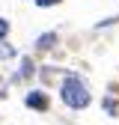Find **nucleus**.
Masks as SVG:
<instances>
[{
  "label": "nucleus",
  "instance_id": "2",
  "mask_svg": "<svg viewBox=\"0 0 119 125\" xmlns=\"http://www.w3.org/2000/svg\"><path fill=\"white\" fill-rule=\"evenodd\" d=\"M24 104L30 107V110H36V113H45L51 107V98H48V92H42V89H30L24 95Z\"/></svg>",
  "mask_w": 119,
  "mask_h": 125
},
{
  "label": "nucleus",
  "instance_id": "8",
  "mask_svg": "<svg viewBox=\"0 0 119 125\" xmlns=\"http://www.w3.org/2000/svg\"><path fill=\"white\" fill-rule=\"evenodd\" d=\"M110 24H119V15H110V18L98 21V24H95V30H101V27H110Z\"/></svg>",
  "mask_w": 119,
  "mask_h": 125
},
{
  "label": "nucleus",
  "instance_id": "4",
  "mask_svg": "<svg viewBox=\"0 0 119 125\" xmlns=\"http://www.w3.org/2000/svg\"><path fill=\"white\" fill-rule=\"evenodd\" d=\"M33 74H36V62L30 57H21V72L15 74V81H30Z\"/></svg>",
  "mask_w": 119,
  "mask_h": 125
},
{
  "label": "nucleus",
  "instance_id": "7",
  "mask_svg": "<svg viewBox=\"0 0 119 125\" xmlns=\"http://www.w3.org/2000/svg\"><path fill=\"white\" fill-rule=\"evenodd\" d=\"M9 30H12V24H9L6 18H0V42H6V36H9Z\"/></svg>",
  "mask_w": 119,
  "mask_h": 125
},
{
  "label": "nucleus",
  "instance_id": "6",
  "mask_svg": "<svg viewBox=\"0 0 119 125\" xmlns=\"http://www.w3.org/2000/svg\"><path fill=\"white\" fill-rule=\"evenodd\" d=\"M15 54H18V51H15V48H12V45H6V42H3V45H0V60H12Z\"/></svg>",
  "mask_w": 119,
  "mask_h": 125
},
{
  "label": "nucleus",
  "instance_id": "1",
  "mask_svg": "<svg viewBox=\"0 0 119 125\" xmlns=\"http://www.w3.org/2000/svg\"><path fill=\"white\" fill-rule=\"evenodd\" d=\"M60 101L71 110H86L92 104V92H89L86 81L78 74V72H66L63 83H60Z\"/></svg>",
  "mask_w": 119,
  "mask_h": 125
},
{
  "label": "nucleus",
  "instance_id": "9",
  "mask_svg": "<svg viewBox=\"0 0 119 125\" xmlns=\"http://www.w3.org/2000/svg\"><path fill=\"white\" fill-rule=\"evenodd\" d=\"M33 3H36L39 9H48V6H60L63 0H33Z\"/></svg>",
  "mask_w": 119,
  "mask_h": 125
},
{
  "label": "nucleus",
  "instance_id": "5",
  "mask_svg": "<svg viewBox=\"0 0 119 125\" xmlns=\"http://www.w3.org/2000/svg\"><path fill=\"white\" fill-rule=\"evenodd\" d=\"M101 107H104V113H107V116H116V113H119V101H116L113 95L104 98V101H101Z\"/></svg>",
  "mask_w": 119,
  "mask_h": 125
},
{
  "label": "nucleus",
  "instance_id": "3",
  "mask_svg": "<svg viewBox=\"0 0 119 125\" xmlns=\"http://www.w3.org/2000/svg\"><path fill=\"white\" fill-rule=\"evenodd\" d=\"M36 51H51L54 45H57V33L54 30H48V33H42V36H36Z\"/></svg>",
  "mask_w": 119,
  "mask_h": 125
}]
</instances>
